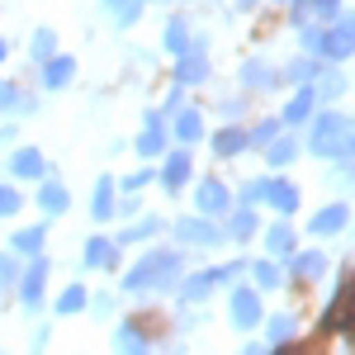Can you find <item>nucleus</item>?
<instances>
[{"label":"nucleus","mask_w":355,"mask_h":355,"mask_svg":"<svg viewBox=\"0 0 355 355\" xmlns=\"http://www.w3.org/2000/svg\"><path fill=\"white\" fill-rule=\"evenodd\" d=\"M185 279V256L171 246H152L137 266L123 275V294H175Z\"/></svg>","instance_id":"1"},{"label":"nucleus","mask_w":355,"mask_h":355,"mask_svg":"<svg viewBox=\"0 0 355 355\" xmlns=\"http://www.w3.org/2000/svg\"><path fill=\"white\" fill-rule=\"evenodd\" d=\"M351 133H355V123L346 119V114H336V110L313 114V128H308V152H313V157H322V162H341V157H346Z\"/></svg>","instance_id":"2"},{"label":"nucleus","mask_w":355,"mask_h":355,"mask_svg":"<svg viewBox=\"0 0 355 355\" xmlns=\"http://www.w3.org/2000/svg\"><path fill=\"white\" fill-rule=\"evenodd\" d=\"M171 237H175L180 246H194V251H218L223 242H232V237H227V227H218V223L204 218V214L175 218V223H171Z\"/></svg>","instance_id":"3"},{"label":"nucleus","mask_w":355,"mask_h":355,"mask_svg":"<svg viewBox=\"0 0 355 355\" xmlns=\"http://www.w3.org/2000/svg\"><path fill=\"white\" fill-rule=\"evenodd\" d=\"M227 322L237 331H251L266 322V308H261V289L256 284H232V294H227Z\"/></svg>","instance_id":"4"},{"label":"nucleus","mask_w":355,"mask_h":355,"mask_svg":"<svg viewBox=\"0 0 355 355\" xmlns=\"http://www.w3.org/2000/svg\"><path fill=\"white\" fill-rule=\"evenodd\" d=\"M48 270H53V261L38 251V256H28V266L19 270V289H15V299L24 313H38L43 308V289H48Z\"/></svg>","instance_id":"5"},{"label":"nucleus","mask_w":355,"mask_h":355,"mask_svg":"<svg viewBox=\"0 0 355 355\" xmlns=\"http://www.w3.org/2000/svg\"><path fill=\"white\" fill-rule=\"evenodd\" d=\"M322 327H327V331H351V336H355V275H346L341 289L331 294L327 313H322Z\"/></svg>","instance_id":"6"},{"label":"nucleus","mask_w":355,"mask_h":355,"mask_svg":"<svg viewBox=\"0 0 355 355\" xmlns=\"http://www.w3.org/2000/svg\"><path fill=\"white\" fill-rule=\"evenodd\" d=\"M355 57V10H341L327 24V48H322V62H346Z\"/></svg>","instance_id":"7"},{"label":"nucleus","mask_w":355,"mask_h":355,"mask_svg":"<svg viewBox=\"0 0 355 355\" xmlns=\"http://www.w3.org/2000/svg\"><path fill=\"white\" fill-rule=\"evenodd\" d=\"M218 284H223V279H218V266H214V270H194V275H185V279H180L175 303H180V308H199V303L209 299Z\"/></svg>","instance_id":"8"},{"label":"nucleus","mask_w":355,"mask_h":355,"mask_svg":"<svg viewBox=\"0 0 355 355\" xmlns=\"http://www.w3.org/2000/svg\"><path fill=\"white\" fill-rule=\"evenodd\" d=\"M5 171H10V180H43L48 175V157L38 147H15L5 157Z\"/></svg>","instance_id":"9"},{"label":"nucleus","mask_w":355,"mask_h":355,"mask_svg":"<svg viewBox=\"0 0 355 355\" xmlns=\"http://www.w3.org/2000/svg\"><path fill=\"white\" fill-rule=\"evenodd\" d=\"M190 175H194V157L185 152V147H180V152H166L162 171H157V180H162V190H166V194L185 190V185H190Z\"/></svg>","instance_id":"10"},{"label":"nucleus","mask_w":355,"mask_h":355,"mask_svg":"<svg viewBox=\"0 0 355 355\" xmlns=\"http://www.w3.org/2000/svg\"><path fill=\"white\" fill-rule=\"evenodd\" d=\"M81 261L90 266V270H114L119 266V242L114 237H100V232H90L81 246Z\"/></svg>","instance_id":"11"},{"label":"nucleus","mask_w":355,"mask_h":355,"mask_svg":"<svg viewBox=\"0 0 355 355\" xmlns=\"http://www.w3.org/2000/svg\"><path fill=\"white\" fill-rule=\"evenodd\" d=\"M237 76H242V90H270V85L284 81V76H279V67L266 62V57H246Z\"/></svg>","instance_id":"12"},{"label":"nucleus","mask_w":355,"mask_h":355,"mask_svg":"<svg viewBox=\"0 0 355 355\" xmlns=\"http://www.w3.org/2000/svg\"><path fill=\"white\" fill-rule=\"evenodd\" d=\"M227 209H232V194H227V185H218V180H204V185L194 190V214L218 218V214H227Z\"/></svg>","instance_id":"13"},{"label":"nucleus","mask_w":355,"mask_h":355,"mask_svg":"<svg viewBox=\"0 0 355 355\" xmlns=\"http://www.w3.org/2000/svg\"><path fill=\"white\" fill-rule=\"evenodd\" d=\"M71 81H76V57L57 53L53 62H43V67H38V85H43V90H67Z\"/></svg>","instance_id":"14"},{"label":"nucleus","mask_w":355,"mask_h":355,"mask_svg":"<svg viewBox=\"0 0 355 355\" xmlns=\"http://www.w3.org/2000/svg\"><path fill=\"white\" fill-rule=\"evenodd\" d=\"M346 223H351V209H346V204H322V209L308 218V232H313V237H336V232H346Z\"/></svg>","instance_id":"15"},{"label":"nucleus","mask_w":355,"mask_h":355,"mask_svg":"<svg viewBox=\"0 0 355 355\" xmlns=\"http://www.w3.org/2000/svg\"><path fill=\"white\" fill-rule=\"evenodd\" d=\"M114 194H119V185H114L110 175H100V180H95V194H90V218L95 223L119 218V199H114Z\"/></svg>","instance_id":"16"},{"label":"nucleus","mask_w":355,"mask_h":355,"mask_svg":"<svg viewBox=\"0 0 355 355\" xmlns=\"http://www.w3.org/2000/svg\"><path fill=\"white\" fill-rule=\"evenodd\" d=\"M266 204H270L279 218H289V214H299V185L294 180H266Z\"/></svg>","instance_id":"17"},{"label":"nucleus","mask_w":355,"mask_h":355,"mask_svg":"<svg viewBox=\"0 0 355 355\" xmlns=\"http://www.w3.org/2000/svg\"><path fill=\"white\" fill-rule=\"evenodd\" d=\"M114 355H152L147 327H142V322H119V327H114Z\"/></svg>","instance_id":"18"},{"label":"nucleus","mask_w":355,"mask_h":355,"mask_svg":"<svg viewBox=\"0 0 355 355\" xmlns=\"http://www.w3.org/2000/svg\"><path fill=\"white\" fill-rule=\"evenodd\" d=\"M209 71H214V67H209V53H199V48L185 53V57H175V85H204Z\"/></svg>","instance_id":"19"},{"label":"nucleus","mask_w":355,"mask_h":355,"mask_svg":"<svg viewBox=\"0 0 355 355\" xmlns=\"http://www.w3.org/2000/svg\"><path fill=\"white\" fill-rule=\"evenodd\" d=\"M313 114H318V90H313V85H299V90L289 95V105H284V123L299 128V123H308Z\"/></svg>","instance_id":"20"},{"label":"nucleus","mask_w":355,"mask_h":355,"mask_svg":"<svg viewBox=\"0 0 355 355\" xmlns=\"http://www.w3.org/2000/svg\"><path fill=\"white\" fill-rule=\"evenodd\" d=\"M346 71L336 67V62H327V67H318V76H313V90H318V105H327V100H336V95H346Z\"/></svg>","instance_id":"21"},{"label":"nucleus","mask_w":355,"mask_h":355,"mask_svg":"<svg viewBox=\"0 0 355 355\" xmlns=\"http://www.w3.org/2000/svg\"><path fill=\"white\" fill-rule=\"evenodd\" d=\"M38 209L43 214H53V218H62L67 209H71V190L57 180V175H43V190H38Z\"/></svg>","instance_id":"22"},{"label":"nucleus","mask_w":355,"mask_h":355,"mask_svg":"<svg viewBox=\"0 0 355 355\" xmlns=\"http://www.w3.org/2000/svg\"><path fill=\"white\" fill-rule=\"evenodd\" d=\"M266 251H270L275 261H289L294 251H299V237H294V227H289V218H279L266 227Z\"/></svg>","instance_id":"23"},{"label":"nucleus","mask_w":355,"mask_h":355,"mask_svg":"<svg viewBox=\"0 0 355 355\" xmlns=\"http://www.w3.org/2000/svg\"><path fill=\"white\" fill-rule=\"evenodd\" d=\"M289 266H294V279H303V284H313V279H322V275H327V256H322V251H294V256H289Z\"/></svg>","instance_id":"24"},{"label":"nucleus","mask_w":355,"mask_h":355,"mask_svg":"<svg viewBox=\"0 0 355 355\" xmlns=\"http://www.w3.org/2000/svg\"><path fill=\"white\" fill-rule=\"evenodd\" d=\"M162 48H166L171 57L194 53V33H190V24H185V19H166V28H162Z\"/></svg>","instance_id":"25"},{"label":"nucleus","mask_w":355,"mask_h":355,"mask_svg":"<svg viewBox=\"0 0 355 355\" xmlns=\"http://www.w3.org/2000/svg\"><path fill=\"white\" fill-rule=\"evenodd\" d=\"M133 152L142 162H152V157H166V123H142V133H137Z\"/></svg>","instance_id":"26"},{"label":"nucleus","mask_w":355,"mask_h":355,"mask_svg":"<svg viewBox=\"0 0 355 355\" xmlns=\"http://www.w3.org/2000/svg\"><path fill=\"white\" fill-rule=\"evenodd\" d=\"M256 232H261L256 209H251V204H237V209H232V218H227V237H232V242H251Z\"/></svg>","instance_id":"27"},{"label":"nucleus","mask_w":355,"mask_h":355,"mask_svg":"<svg viewBox=\"0 0 355 355\" xmlns=\"http://www.w3.org/2000/svg\"><path fill=\"white\" fill-rule=\"evenodd\" d=\"M162 227H166V223L157 218V214H142V218H133V223H128V227H123V232H119V237H114V242H119V246H133V242H152V237H157Z\"/></svg>","instance_id":"28"},{"label":"nucleus","mask_w":355,"mask_h":355,"mask_svg":"<svg viewBox=\"0 0 355 355\" xmlns=\"http://www.w3.org/2000/svg\"><path fill=\"white\" fill-rule=\"evenodd\" d=\"M0 114H38V100L33 95H24L15 81H0Z\"/></svg>","instance_id":"29"},{"label":"nucleus","mask_w":355,"mask_h":355,"mask_svg":"<svg viewBox=\"0 0 355 355\" xmlns=\"http://www.w3.org/2000/svg\"><path fill=\"white\" fill-rule=\"evenodd\" d=\"M171 133L180 137V147H194V142L204 137V114H199V110H190V105H185V110L175 114V123H171Z\"/></svg>","instance_id":"30"},{"label":"nucleus","mask_w":355,"mask_h":355,"mask_svg":"<svg viewBox=\"0 0 355 355\" xmlns=\"http://www.w3.org/2000/svg\"><path fill=\"white\" fill-rule=\"evenodd\" d=\"M294 331H299L294 313H275V318H266V346H270V351L289 346V341H294Z\"/></svg>","instance_id":"31"},{"label":"nucleus","mask_w":355,"mask_h":355,"mask_svg":"<svg viewBox=\"0 0 355 355\" xmlns=\"http://www.w3.org/2000/svg\"><path fill=\"white\" fill-rule=\"evenodd\" d=\"M85 308H90V289H85V284H67V289L57 294V303H53L57 318H76V313H85Z\"/></svg>","instance_id":"32"},{"label":"nucleus","mask_w":355,"mask_h":355,"mask_svg":"<svg viewBox=\"0 0 355 355\" xmlns=\"http://www.w3.org/2000/svg\"><path fill=\"white\" fill-rule=\"evenodd\" d=\"M43 242H48V227H43V223H33V227H19V232L10 237V251H15V256H38Z\"/></svg>","instance_id":"33"},{"label":"nucleus","mask_w":355,"mask_h":355,"mask_svg":"<svg viewBox=\"0 0 355 355\" xmlns=\"http://www.w3.org/2000/svg\"><path fill=\"white\" fill-rule=\"evenodd\" d=\"M251 284H256L261 294L279 289V284H284V266H275V256H266V261H251Z\"/></svg>","instance_id":"34"},{"label":"nucleus","mask_w":355,"mask_h":355,"mask_svg":"<svg viewBox=\"0 0 355 355\" xmlns=\"http://www.w3.org/2000/svg\"><path fill=\"white\" fill-rule=\"evenodd\" d=\"M214 152H218V157H242V152H246V128H242V123L218 128V133H214Z\"/></svg>","instance_id":"35"},{"label":"nucleus","mask_w":355,"mask_h":355,"mask_svg":"<svg viewBox=\"0 0 355 355\" xmlns=\"http://www.w3.org/2000/svg\"><path fill=\"white\" fill-rule=\"evenodd\" d=\"M100 5L110 10L114 28H133L137 19H142V5H147V0H100Z\"/></svg>","instance_id":"36"},{"label":"nucleus","mask_w":355,"mask_h":355,"mask_svg":"<svg viewBox=\"0 0 355 355\" xmlns=\"http://www.w3.org/2000/svg\"><path fill=\"white\" fill-rule=\"evenodd\" d=\"M294 157H299V142H294L289 133H279V137L270 142V147H266V162H270L275 171H284V166H294Z\"/></svg>","instance_id":"37"},{"label":"nucleus","mask_w":355,"mask_h":355,"mask_svg":"<svg viewBox=\"0 0 355 355\" xmlns=\"http://www.w3.org/2000/svg\"><path fill=\"white\" fill-rule=\"evenodd\" d=\"M15 261H19L15 251H0V303H10L15 289H19V266Z\"/></svg>","instance_id":"38"},{"label":"nucleus","mask_w":355,"mask_h":355,"mask_svg":"<svg viewBox=\"0 0 355 355\" xmlns=\"http://www.w3.org/2000/svg\"><path fill=\"white\" fill-rule=\"evenodd\" d=\"M279 76H284L289 85H313V76H318V57H308V53L294 57V62H289V67H284Z\"/></svg>","instance_id":"39"},{"label":"nucleus","mask_w":355,"mask_h":355,"mask_svg":"<svg viewBox=\"0 0 355 355\" xmlns=\"http://www.w3.org/2000/svg\"><path fill=\"white\" fill-rule=\"evenodd\" d=\"M28 57H33L38 67H43V62H53V57H57V33H53V28H38V33L28 38Z\"/></svg>","instance_id":"40"},{"label":"nucleus","mask_w":355,"mask_h":355,"mask_svg":"<svg viewBox=\"0 0 355 355\" xmlns=\"http://www.w3.org/2000/svg\"><path fill=\"white\" fill-rule=\"evenodd\" d=\"M299 48L308 57H318V62H322V48H327V24H303L299 28Z\"/></svg>","instance_id":"41"},{"label":"nucleus","mask_w":355,"mask_h":355,"mask_svg":"<svg viewBox=\"0 0 355 355\" xmlns=\"http://www.w3.org/2000/svg\"><path fill=\"white\" fill-rule=\"evenodd\" d=\"M279 123H284V119H266V123H256V128L246 133V147H261V152H266L275 137H279Z\"/></svg>","instance_id":"42"},{"label":"nucleus","mask_w":355,"mask_h":355,"mask_svg":"<svg viewBox=\"0 0 355 355\" xmlns=\"http://www.w3.org/2000/svg\"><path fill=\"white\" fill-rule=\"evenodd\" d=\"M19 209H24V194L15 190V185H5V180H0V218H15Z\"/></svg>","instance_id":"43"},{"label":"nucleus","mask_w":355,"mask_h":355,"mask_svg":"<svg viewBox=\"0 0 355 355\" xmlns=\"http://www.w3.org/2000/svg\"><path fill=\"white\" fill-rule=\"evenodd\" d=\"M48 341H53V327L38 322V327H33V341H28V355H43V351H48Z\"/></svg>","instance_id":"44"},{"label":"nucleus","mask_w":355,"mask_h":355,"mask_svg":"<svg viewBox=\"0 0 355 355\" xmlns=\"http://www.w3.org/2000/svg\"><path fill=\"white\" fill-rule=\"evenodd\" d=\"M147 180H157V171H133V175H123V185H119V190H123V194H137Z\"/></svg>","instance_id":"45"},{"label":"nucleus","mask_w":355,"mask_h":355,"mask_svg":"<svg viewBox=\"0 0 355 355\" xmlns=\"http://www.w3.org/2000/svg\"><path fill=\"white\" fill-rule=\"evenodd\" d=\"M114 308H119V303H114L110 289H105V294H90V313H95V318H110Z\"/></svg>","instance_id":"46"},{"label":"nucleus","mask_w":355,"mask_h":355,"mask_svg":"<svg viewBox=\"0 0 355 355\" xmlns=\"http://www.w3.org/2000/svg\"><path fill=\"white\" fill-rule=\"evenodd\" d=\"M218 114H223V119H227V123H237V119H242V114H246V100H237V95H227V100H223V105H218Z\"/></svg>","instance_id":"47"},{"label":"nucleus","mask_w":355,"mask_h":355,"mask_svg":"<svg viewBox=\"0 0 355 355\" xmlns=\"http://www.w3.org/2000/svg\"><path fill=\"white\" fill-rule=\"evenodd\" d=\"M261 199H266V180H246V185H242V204H251V209H256Z\"/></svg>","instance_id":"48"},{"label":"nucleus","mask_w":355,"mask_h":355,"mask_svg":"<svg viewBox=\"0 0 355 355\" xmlns=\"http://www.w3.org/2000/svg\"><path fill=\"white\" fill-rule=\"evenodd\" d=\"M137 214V194H123V199H119V218H133Z\"/></svg>","instance_id":"49"},{"label":"nucleus","mask_w":355,"mask_h":355,"mask_svg":"<svg viewBox=\"0 0 355 355\" xmlns=\"http://www.w3.org/2000/svg\"><path fill=\"white\" fill-rule=\"evenodd\" d=\"M0 142H15V123H0Z\"/></svg>","instance_id":"50"},{"label":"nucleus","mask_w":355,"mask_h":355,"mask_svg":"<svg viewBox=\"0 0 355 355\" xmlns=\"http://www.w3.org/2000/svg\"><path fill=\"white\" fill-rule=\"evenodd\" d=\"M242 355H266V346H261V341H251V346H242Z\"/></svg>","instance_id":"51"},{"label":"nucleus","mask_w":355,"mask_h":355,"mask_svg":"<svg viewBox=\"0 0 355 355\" xmlns=\"http://www.w3.org/2000/svg\"><path fill=\"white\" fill-rule=\"evenodd\" d=\"M5 57H10V43H5V38H0V62H5Z\"/></svg>","instance_id":"52"},{"label":"nucleus","mask_w":355,"mask_h":355,"mask_svg":"<svg viewBox=\"0 0 355 355\" xmlns=\"http://www.w3.org/2000/svg\"><path fill=\"white\" fill-rule=\"evenodd\" d=\"M237 5H242V10H251V5H261V0H237Z\"/></svg>","instance_id":"53"},{"label":"nucleus","mask_w":355,"mask_h":355,"mask_svg":"<svg viewBox=\"0 0 355 355\" xmlns=\"http://www.w3.org/2000/svg\"><path fill=\"white\" fill-rule=\"evenodd\" d=\"M171 355H185V351H180V346H175V351H171Z\"/></svg>","instance_id":"54"}]
</instances>
